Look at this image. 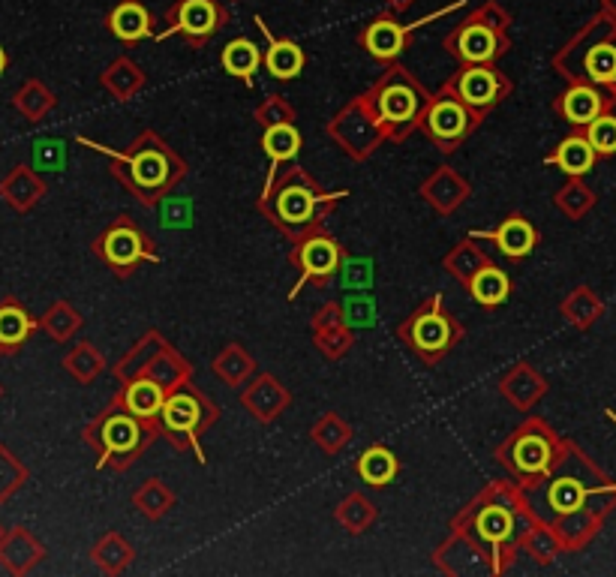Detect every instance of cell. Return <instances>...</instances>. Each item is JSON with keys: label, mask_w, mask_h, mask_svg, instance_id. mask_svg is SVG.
Returning <instances> with one entry per match:
<instances>
[{"label": "cell", "mask_w": 616, "mask_h": 577, "mask_svg": "<svg viewBox=\"0 0 616 577\" xmlns=\"http://www.w3.org/2000/svg\"><path fill=\"white\" fill-rule=\"evenodd\" d=\"M409 343L430 361L436 355H442L454 337H451V322L445 319V313H439L436 307L430 310H421L412 322H409V331H406Z\"/></svg>", "instance_id": "1"}, {"label": "cell", "mask_w": 616, "mask_h": 577, "mask_svg": "<svg viewBox=\"0 0 616 577\" xmlns=\"http://www.w3.org/2000/svg\"><path fill=\"white\" fill-rule=\"evenodd\" d=\"M469 130V115L460 103L454 100H439L430 115H427V133L439 142V145H451L457 142L463 133Z\"/></svg>", "instance_id": "2"}, {"label": "cell", "mask_w": 616, "mask_h": 577, "mask_svg": "<svg viewBox=\"0 0 616 577\" xmlns=\"http://www.w3.org/2000/svg\"><path fill=\"white\" fill-rule=\"evenodd\" d=\"M103 256L115 268H130L145 256V238L133 226H115L103 238Z\"/></svg>", "instance_id": "3"}, {"label": "cell", "mask_w": 616, "mask_h": 577, "mask_svg": "<svg viewBox=\"0 0 616 577\" xmlns=\"http://www.w3.org/2000/svg\"><path fill=\"white\" fill-rule=\"evenodd\" d=\"M298 262L304 268V277L310 280H325L328 274L337 271L340 265V247L328 238H313L298 250Z\"/></svg>", "instance_id": "4"}, {"label": "cell", "mask_w": 616, "mask_h": 577, "mask_svg": "<svg viewBox=\"0 0 616 577\" xmlns=\"http://www.w3.org/2000/svg\"><path fill=\"white\" fill-rule=\"evenodd\" d=\"M490 238H493L496 247H499L505 256H511V259H523V256H529L532 247H535V229H532L529 220H523V217H508Z\"/></svg>", "instance_id": "5"}, {"label": "cell", "mask_w": 616, "mask_h": 577, "mask_svg": "<svg viewBox=\"0 0 616 577\" xmlns=\"http://www.w3.org/2000/svg\"><path fill=\"white\" fill-rule=\"evenodd\" d=\"M178 31L190 40H202L217 31V7L211 0H184L178 10Z\"/></svg>", "instance_id": "6"}, {"label": "cell", "mask_w": 616, "mask_h": 577, "mask_svg": "<svg viewBox=\"0 0 616 577\" xmlns=\"http://www.w3.org/2000/svg\"><path fill=\"white\" fill-rule=\"evenodd\" d=\"M109 28L118 40L136 43L151 34V16L142 4H136V0H124V4L112 13Z\"/></svg>", "instance_id": "7"}, {"label": "cell", "mask_w": 616, "mask_h": 577, "mask_svg": "<svg viewBox=\"0 0 616 577\" xmlns=\"http://www.w3.org/2000/svg\"><path fill=\"white\" fill-rule=\"evenodd\" d=\"M457 94L466 106H475V109H484L496 100L499 94V85H496V76L484 67H472L460 76L457 82Z\"/></svg>", "instance_id": "8"}, {"label": "cell", "mask_w": 616, "mask_h": 577, "mask_svg": "<svg viewBox=\"0 0 616 577\" xmlns=\"http://www.w3.org/2000/svg\"><path fill=\"white\" fill-rule=\"evenodd\" d=\"M160 415L172 433H193L202 424V403L193 394H175L163 403Z\"/></svg>", "instance_id": "9"}, {"label": "cell", "mask_w": 616, "mask_h": 577, "mask_svg": "<svg viewBox=\"0 0 616 577\" xmlns=\"http://www.w3.org/2000/svg\"><path fill=\"white\" fill-rule=\"evenodd\" d=\"M469 289H472V298H475L478 304H484V307H496V304H502V301L508 298L511 283H508L505 271H499V268H493V265H484V268L475 271Z\"/></svg>", "instance_id": "10"}, {"label": "cell", "mask_w": 616, "mask_h": 577, "mask_svg": "<svg viewBox=\"0 0 616 577\" xmlns=\"http://www.w3.org/2000/svg\"><path fill=\"white\" fill-rule=\"evenodd\" d=\"M265 67L280 82L295 79L304 70V52L295 43H289V40H271V49L265 55Z\"/></svg>", "instance_id": "11"}, {"label": "cell", "mask_w": 616, "mask_h": 577, "mask_svg": "<svg viewBox=\"0 0 616 577\" xmlns=\"http://www.w3.org/2000/svg\"><path fill=\"white\" fill-rule=\"evenodd\" d=\"M547 163H556V166H559L562 172H568V175H583V172H589L592 163H595V148L589 145V139L571 136V139H565V142L559 145V151H556Z\"/></svg>", "instance_id": "12"}, {"label": "cell", "mask_w": 616, "mask_h": 577, "mask_svg": "<svg viewBox=\"0 0 616 577\" xmlns=\"http://www.w3.org/2000/svg\"><path fill=\"white\" fill-rule=\"evenodd\" d=\"M163 403H166V394H163V388H160L157 382H151V379H136V382L127 388V394H124V406H127L136 418H154V415H160Z\"/></svg>", "instance_id": "13"}, {"label": "cell", "mask_w": 616, "mask_h": 577, "mask_svg": "<svg viewBox=\"0 0 616 577\" xmlns=\"http://www.w3.org/2000/svg\"><path fill=\"white\" fill-rule=\"evenodd\" d=\"M358 475L370 484V487H385L394 475H397V457L376 445V448H367L364 457L358 460Z\"/></svg>", "instance_id": "14"}, {"label": "cell", "mask_w": 616, "mask_h": 577, "mask_svg": "<svg viewBox=\"0 0 616 577\" xmlns=\"http://www.w3.org/2000/svg\"><path fill=\"white\" fill-rule=\"evenodd\" d=\"M457 52H460V58H466L472 64H484L496 55V37L484 25H469L457 40Z\"/></svg>", "instance_id": "15"}, {"label": "cell", "mask_w": 616, "mask_h": 577, "mask_svg": "<svg viewBox=\"0 0 616 577\" xmlns=\"http://www.w3.org/2000/svg\"><path fill=\"white\" fill-rule=\"evenodd\" d=\"M259 49L250 43V40H235V43H229L226 46V52H223V67H226V73L229 76H238V79H244V82H250V76L259 70Z\"/></svg>", "instance_id": "16"}, {"label": "cell", "mask_w": 616, "mask_h": 577, "mask_svg": "<svg viewBox=\"0 0 616 577\" xmlns=\"http://www.w3.org/2000/svg\"><path fill=\"white\" fill-rule=\"evenodd\" d=\"M598 112H601V97L592 88H571L562 97V115L571 124H589L598 118Z\"/></svg>", "instance_id": "17"}, {"label": "cell", "mask_w": 616, "mask_h": 577, "mask_svg": "<svg viewBox=\"0 0 616 577\" xmlns=\"http://www.w3.org/2000/svg\"><path fill=\"white\" fill-rule=\"evenodd\" d=\"M262 148L265 154L274 160V163H283V160H292L301 148V136L292 124H274L265 136H262Z\"/></svg>", "instance_id": "18"}, {"label": "cell", "mask_w": 616, "mask_h": 577, "mask_svg": "<svg viewBox=\"0 0 616 577\" xmlns=\"http://www.w3.org/2000/svg\"><path fill=\"white\" fill-rule=\"evenodd\" d=\"M364 46L376 58H394L403 49V31L394 22H373L364 34Z\"/></svg>", "instance_id": "19"}, {"label": "cell", "mask_w": 616, "mask_h": 577, "mask_svg": "<svg viewBox=\"0 0 616 577\" xmlns=\"http://www.w3.org/2000/svg\"><path fill=\"white\" fill-rule=\"evenodd\" d=\"M31 319L22 307L7 304L0 307V346H19L31 334Z\"/></svg>", "instance_id": "20"}, {"label": "cell", "mask_w": 616, "mask_h": 577, "mask_svg": "<svg viewBox=\"0 0 616 577\" xmlns=\"http://www.w3.org/2000/svg\"><path fill=\"white\" fill-rule=\"evenodd\" d=\"M103 439H106L109 451L124 454V451L136 448V442H139V424H136L133 418H127V415H118V418H112V421L106 424Z\"/></svg>", "instance_id": "21"}, {"label": "cell", "mask_w": 616, "mask_h": 577, "mask_svg": "<svg viewBox=\"0 0 616 577\" xmlns=\"http://www.w3.org/2000/svg\"><path fill=\"white\" fill-rule=\"evenodd\" d=\"M514 463L523 469V472H538L547 466V442L538 439V436H526L517 442L514 448Z\"/></svg>", "instance_id": "22"}, {"label": "cell", "mask_w": 616, "mask_h": 577, "mask_svg": "<svg viewBox=\"0 0 616 577\" xmlns=\"http://www.w3.org/2000/svg\"><path fill=\"white\" fill-rule=\"evenodd\" d=\"M310 214H313V199H310V193H304V190H298V187L283 190V196H280V217H283V220H289V223H307Z\"/></svg>", "instance_id": "23"}, {"label": "cell", "mask_w": 616, "mask_h": 577, "mask_svg": "<svg viewBox=\"0 0 616 577\" xmlns=\"http://www.w3.org/2000/svg\"><path fill=\"white\" fill-rule=\"evenodd\" d=\"M586 139L595 148V154H613L616 151V118H595L586 127Z\"/></svg>", "instance_id": "24"}, {"label": "cell", "mask_w": 616, "mask_h": 577, "mask_svg": "<svg viewBox=\"0 0 616 577\" xmlns=\"http://www.w3.org/2000/svg\"><path fill=\"white\" fill-rule=\"evenodd\" d=\"M415 106H418V100L406 88H391L382 97V115L388 121H409L415 115Z\"/></svg>", "instance_id": "25"}, {"label": "cell", "mask_w": 616, "mask_h": 577, "mask_svg": "<svg viewBox=\"0 0 616 577\" xmlns=\"http://www.w3.org/2000/svg\"><path fill=\"white\" fill-rule=\"evenodd\" d=\"M586 70L595 82H616V49L595 46L586 58Z\"/></svg>", "instance_id": "26"}, {"label": "cell", "mask_w": 616, "mask_h": 577, "mask_svg": "<svg viewBox=\"0 0 616 577\" xmlns=\"http://www.w3.org/2000/svg\"><path fill=\"white\" fill-rule=\"evenodd\" d=\"M478 532L490 541H505L511 535V514L505 508H487L481 517H478Z\"/></svg>", "instance_id": "27"}, {"label": "cell", "mask_w": 616, "mask_h": 577, "mask_svg": "<svg viewBox=\"0 0 616 577\" xmlns=\"http://www.w3.org/2000/svg\"><path fill=\"white\" fill-rule=\"evenodd\" d=\"M4 190H7V199H13L16 205H22V208H25L28 202H34V199H37L40 184H37V181H34L25 169H19V172L7 181V187H4Z\"/></svg>", "instance_id": "28"}, {"label": "cell", "mask_w": 616, "mask_h": 577, "mask_svg": "<svg viewBox=\"0 0 616 577\" xmlns=\"http://www.w3.org/2000/svg\"><path fill=\"white\" fill-rule=\"evenodd\" d=\"M550 502H553V508H559V511H577L580 502H583V490H580V484L571 481V478L556 481L553 490H550Z\"/></svg>", "instance_id": "29"}, {"label": "cell", "mask_w": 616, "mask_h": 577, "mask_svg": "<svg viewBox=\"0 0 616 577\" xmlns=\"http://www.w3.org/2000/svg\"><path fill=\"white\" fill-rule=\"evenodd\" d=\"M133 172L142 184H160L166 178V163L163 157H145V160H133Z\"/></svg>", "instance_id": "30"}, {"label": "cell", "mask_w": 616, "mask_h": 577, "mask_svg": "<svg viewBox=\"0 0 616 577\" xmlns=\"http://www.w3.org/2000/svg\"><path fill=\"white\" fill-rule=\"evenodd\" d=\"M346 319L352 322V325H370L373 322V310H370V304L367 301H349L346 304Z\"/></svg>", "instance_id": "31"}, {"label": "cell", "mask_w": 616, "mask_h": 577, "mask_svg": "<svg viewBox=\"0 0 616 577\" xmlns=\"http://www.w3.org/2000/svg\"><path fill=\"white\" fill-rule=\"evenodd\" d=\"M355 283H370V265L367 262H349L346 268V286H355Z\"/></svg>", "instance_id": "32"}, {"label": "cell", "mask_w": 616, "mask_h": 577, "mask_svg": "<svg viewBox=\"0 0 616 577\" xmlns=\"http://www.w3.org/2000/svg\"><path fill=\"white\" fill-rule=\"evenodd\" d=\"M163 223H169V226H187V223H190V208H187V205H181V208H166V211H163Z\"/></svg>", "instance_id": "33"}, {"label": "cell", "mask_w": 616, "mask_h": 577, "mask_svg": "<svg viewBox=\"0 0 616 577\" xmlns=\"http://www.w3.org/2000/svg\"><path fill=\"white\" fill-rule=\"evenodd\" d=\"M4 70H7V52L0 49V73H4Z\"/></svg>", "instance_id": "34"}]
</instances>
